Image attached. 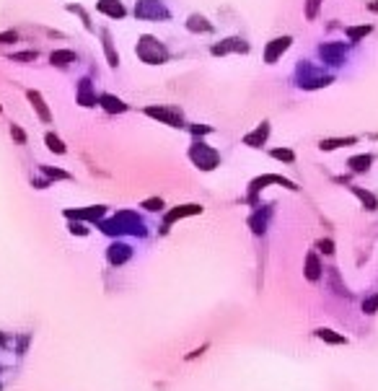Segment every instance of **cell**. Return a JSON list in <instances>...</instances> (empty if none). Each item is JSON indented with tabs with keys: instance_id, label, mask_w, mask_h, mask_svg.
<instances>
[{
	"instance_id": "cell-10",
	"label": "cell",
	"mask_w": 378,
	"mask_h": 391,
	"mask_svg": "<svg viewBox=\"0 0 378 391\" xmlns=\"http://www.w3.org/2000/svg\"><path fill=\"white\" fill-rule=\"evenodd\" d=\"M199 213H202V205H182V208H176L166 215V223H174V220L187 218V215H199Z\"/></svg>"
},
{
	"instance_id": "cell-3",
	"label": "cell",
	"mask_w": 378,
	"mask_h": 391,
	"mask_svg": "<svg viewBox=\"0 0 378 391\" xmlns=\"http://www.w3.org/2000/svg\"><path fill=\"white\" fill-rule=\"evenodd\" d=\"M135 16H140V18H169V11H166L158 0H140L135 6Z\"/></svg>"
},
{
	"instance_id": "cell-29",
	"label": "cell",
	"mask_w": 378,
	"mask_h": 391,
	"mask_svg": "<svg viewBox=\"0 0 378 391\" xmlns=\"http://www.w3.org/2000/svg\"><path fill=\"white\" fill-rule=\"evenodd\" d=\"M143 208H145V210H161V208H163V200H145Z\"/></svg>"
},
{
	"instance_id": "cell-25",
	"label": "cell",
	"mask_w": 378,
	"mask_h": 391,
	"mask_svg": "<svg viewBox=\"0 0 378 391\" xmlns=\"http://www.w3.org/2000/svg\"><path fill=\"white\" fill-rule=\"evenodd\" d=\"M319 6H321V0H306V18H308V21H314V18H316Z\"/></svg>"
},
{
	"instance_id": "cell-12",
	"label": "cell",
	"mask_w": 378,
	"mask_h": 391,
	"mask_svg": "<svg viewBox=\"0 0 378 391\" xmlns=\"http://www.w3.org/2000/svg\"><path fill=\"white\" fill-rule=\"evenodd\" d=\"M370 24H363V26H347L345 29V34H347V39L350 42H358V39H363V36H368L370 34Z\"/></svg>"
},
{
	"instance_id": "cell-14",
	"label": "cell",
	"mask_w": 378,
	"mask_h": 391,
	"mask_svg": "<svg viewBox=\"0 0 378 391\" xmlns=\"http://www.w3.org/2000/svg\"><path fill=\"white\" fill-rule=\"evenodd\" d=\"M306 278H308V280H319V278H321V267H319L316 254H308V262H306Z\"/></svg>"
},
{
	"instance_id": "cell-33",
	"label": "cell",
	"mask_w": 378,
	"mask_h": 391,
	"mask_svg": "<svg viewBox=\"0 0 378 391\" xmlns=\"http://www.w3.org/2000/svg\"><path fill=\"white\" fill-rule=\"evenodd\" d=\"M370 11H378V3H370Z\"/></svg>"
},
{
	"instance_id": "cell-5",
	"label": "cell",
	"mask_w": 378,
	"mask_h": 391,
	"mask_svg": "<svg viewBox=\"0 0 378 391\" xmlns=\"http://www.w3.org/2000/svg\"><path fill=\"white\" fill-rule=\"evenodd\" d=\"M290 42H293V39L290 36H277V39H272V42L267 44V50H264V62H277V57L290 47Z\"/></svg>"
},
{
	"instance_id": "cell-7",
	"label": "cell",
	"mask_w": 378,
	"mask_h": 391,
	"mask_svg": "<svg viewBox=\"0 0 378 391\" xmlns=\"http://www.w3.org/2000/svg\"><path fill=\"white\" fill-rule=\"evenodd\" d=\"M249 47L243 44V39H226V42H220V44H215L213 47V52L215 55H228V52H246Z\"/></svg>"
},
{
	"instance_id": "cell-16",
	"label": "cell",
	"mask_w": 378,
	"mask_h": 391,
	"mask_svg": "<svg viewBox=\"0 0 378 391\" xmlns=\"http://www.w3.org/2000/svg\"><path fill=\"white\" fill-rule=\"evenodd\" d=\"M316 337L324 339V342H329V344H345L347 342L342 334H334L331 329H316Z\"/></svg>"
},
{
	"instance_id": "cell-26",
	"label": "cell",
	"mask_w": 378,
	"mask_h": 391,
	"mask_svg": "<svg viewBox=\"0 0 378 391\" xmlns=\"http://www.w3.org/2000/svg\"><path fill=\"white\" fill-rule=\"evenodd\" d=\"M272 155L275 158H280V161H296V155H293V150H285V148H277V150H272Z\"/></svg>"
},
{
	"instance_id": "cell-32",
	"label": "cell",
	"mask_w": 378,
	"mask_h": 391,
	"mask_svg": "<svg viewBox=\"0 0 378 391\" xmlns=\"http://www.w3.org/2000/svg\"><path fill=\"white\" fill-rule=\"evenodd\" d=\"M70 231H73V233H80V236H86V233H88L86 225H70Z\"/></svg>"
},
{
	"instance_id": "cell-24",
	"label": "cell",
	"mask_w": 378,
	"mask_h": 391,
	"mask_svg": "<svg viewBox=\"0 0 378 391\" xmlns=\"http://www.w3.org/2000/svg\"><path fill=\"white\" fill-rule=\"evenodd\" d=\"M104 50H106L109 65H119V55H114V50H112V39H109V34H104Z\"/></svg>"
},
{
	"instance_id": "cell-13",
	"label": "cell",
	"mask_w": 378,
	"mask_h": 391,
	"mask_svg": "<svg viewBox=\"0 0 378 391\" xmlns=\"http://www.w3.org/2000/svg\"><path fill=\"white\" fill-rule=\"evenodd\" d=\"M99 101H101V106H104L106 111H124V109H127V104H122L119 99H114V96H109V94H104Z\"/></svg>"
},
{
	"instance_id": "cell-31",
	"label": "cell",
	"mask_w": 378,
	"mask_h": 391,
	"mask_svg": "<svg viewBox=\"0 0 378 391\" xmlns=\"http://www.w3.org/2000/svg\"><path fill=\"white\" fill-rule=\"evenodd\" d=\"M13 60H36V52H24V55H13Z\"/></svg>"
},
{
	"instance_id": "cell-18",
	"label": "cell",
	"mask_w": 378,
	"mask_h": 391,
	"mask_svg": "<svg viewBox=\"0 0 378 391\" xmlns=\"http://www.w3.org/2000/svg\"><path fill=\"white\" fill-rule=\"evenodd\" d=\"M358 137H337V140H321V150H334V148H340V145H355Z\"/></svg>"
},
{
	"instance_id": "cell-15",
	"label": "cell",
	"mask_w": 378,
	"mask_h": 391,
	"mask_svg": "<svg viewBox=\"0 0 378 391\" xmlns=\"http://www.w3.org/2000/svg\"><path fill=\"white\" fill-rule=\"evenodd\" d=\"M50 60H52V65H68V62H75V52H70V50H57V52L50 55Z\"/></svg>"
},
{
	"instance_id": "cell-30",
	"label": "cell",
	"mask_w": 378,
	"mask_h": 391,
	"mask_svg": "<svg viewBox=\"0 0 378 391\" xmlns=\"http://www.w3.org/2000/svg\"><path fill=\"white\" fill-rule=\"evenodd\" d=\"M319 249H321L324 254H331V251H334V244L326 239V241H319Z\"/></svg>"
},
{
	"instance_id": "cell-21",
	"label": "cell",
	"mask_w": 378,
	"mask_h": 391,
	"mask_svg": "<svg viewBox=\"0 0 378 391\" xmlns=\"http://www.w3.org/2000/svg\"><path fill=\"white\" fill-rule=\"evenodd\" d=\"M352 192H355V194H358V197H360V200H363V202L368 205V210H375V208H378V200L373 197V194H370V192H363V189H358V187H355Z\"/></svg>"
},
{
	"instance_id": "cell-28",
	"label": "cell",
	"mask_w": 378,
	"mask_h": 391,
	"mask_svg": "<svg viewBox=\"0 0 378 391\" xmlns=\"http://www.w3.org/2000/svg\"><path fill=\"white\" fill-rule=\"evenodd\" d=\"M11 135H13L18 143H26V135H24V130H21L18 125H11Z\"/></svg>"
},
{
	"instance_id": "cell-20",
	"label": "cell",
	"mask_w": 378,
	"mask_h": 391,
	"mask_svg": "<svg viewBox=\"0 0 378 391\" xmlns=\"http://www.w3.org/2000/svg\"><path fill=\"white\" fill-rule=\"evenodd\" d=\"M80 104H83V106H94V104H96V96L91 94L88 81H83V83H80Z\"/></svg>"
},
{
	"instance_id": "cell-2",
	"label": "cell",
	"mask_w": 378,
	"mask_h": 391,
	"mask_svg": "<svg viewBox=\"0 0 378 391\" xmlns=\"http://www.w3.org/2000/svg\"><path fill=\"white\" fill-rule=\"evenodd\" d=\"M189 158L197 164V169H202V171H213L215 166H218V150L215 148H210V145H205V143H197V145H192V150H189Z\"/></svg>"
},
{
	"instance_id": "cell-17",
	"label": "cell",
	"mask_w": 378,
	"mask_h": 391,
	"mask_svg": "<svg viewBox=\"0 0 378 391\" xmlns=\"http://www.w3.org/2000/svg\"><path fill=\"white\" fill-rule=\"evenodd\" d=\"M373 164V158H370V155H352V158H350V169L352 171H368V166Z\"/></svg>"
},
{
	"instance_id": "cell-22",
	"label": "cell",
	"mask_w": 378,
	"mask_h": 391,
	"mask_svg": "<svg viewBox=\"0 0 378 391\" xmlns=\"http://www.w3.org/2000/svg\"><path fill=\"white\" fill-rule=\"evenodd\" d=\"M47 145H50V150H55V153H65V143L57 137V135H52V132H47Z\"/></svg>"
},
{
	"instance_id": "cell-34",
	"label": "cell",
	"mask_w": 378,
	"mask_h": 391,
	"mask_svg": "<svg viewBox=\"0 0 378 391\" xmlns=\"http://www.w3.org/2000/svg\"><path fill=\"white\" fill-rule=\"evenodd\" d=\"M0 344H6V339H3V337H0Z\"/></svg>"
},
{
	"instance_id": "cell-9",
	"label": "cell",
	"mask_w": 378,
	"mask_h": 391,
	"mask_svg": "<svg viewBox=\"0 0 378 391\" xmlns=\"http://www.w3.org/2000/svg\"><path fill=\"white\" fill-rule=\"evenodd\" d=\"M267 135H270V125H267V122H262V125H259L254 132H251V135H246V137H243V143H246V145H251V148H259V145L267 140Z\"/></svg>"
},
{
	"instance_id": "cell-23",
	"label": "cell",
	"mask_w": 378,
	"mask_h": 391,
	"mask_svg": "<svg viewBox=\"0 0 378 391\" xmlns=\"http://www.w3.org/2000/svg\"><path fill=\"white\" fill-rule=\"evenodd\" d=\"M189 29H192V31H197V29H199V31H213V26L205 24L202 16H192V18H189Z\"/></svg>"
},
{
	"instance_id": "cell-4",
	"label": "cell",
	"mask_w": 378,
	"mask_h": 391,
	"mask_svg": "<svg viewBox=\"0 0 378 391\" xmlns=\"http://www.w3.org/2000/svg\"><path fill=\"white\" fill-rule=\"evenodd\" d=\"M148 117H155V120L171 125V127H179L182 125V111L179 109H166V106H148L145 109Z\"/></svg>"
},
{
	"instance_id": "cell-6",
	"label": "cell",
	"mask_w": 378,
	"mask_h": 391,
	"mask_svg": "<svg viewBox=\"0 0 378 391\" xmlns=\"http://www.w3.org/2000/svg\"><path fill=\"white\" fill-rule=\"evenodd\" d=\"M26 96H29L31 106L36 109V114H39V120H41V122H52V114H50V109L45 106V99H41V94H39V91H29Z\"/></svg>"
},
{
	"instance_id": "cell-1",
	"label": "cell",
	"mask_w": 378,
	"mask_h": 391,
	"mask_svg": "<svg viewBox=\"0 0 378 391\" xmlns=\"http://www.w3.org/2000/svg\"><path fill=\"white\" fill-rule=\"evenodd\" d=\"M138 57L148 65H158V62H166V57H169V52H166L163 44H158V39L153 36H143L138 42Z\"/></svg>"
},
{
	"instance_id": "cell-19",
	"label": "cell",
	"mask_w": 378,
	"mask_h": 391,
	"mask_svg": "<svg viewBox=\"0 0 378 391\" xmlns=\"http://www.w3.org/2000/svg\"><path fill=\"white\" fill-rule=\"evenodd\" d=\"M65 215H68V218H101V215H104V208H91V210H75V213H73V210H68Z\"/></svg>"
},
{
	"instance_id": "cell-11",
	"label": "cell",
	"mask_w": 378,
	"mask_h": 391,
	"mask_svg": "<svg viewBox=\"0 0 378 391\" xmlns=\"http://www.w3.org/2000/svg\"><path fill=\"white\" fill-rule=\"evenodd\" d=\"M342 55H345V47H342V44H324V47H321V57H326V60L334 62V65L342 62Z\"/></svg>"
},
{
	"instance_id": "cell-8",
	"label": "cell",
	"mask_w": 378,
	"mask_h": 391,
	"mask_svg": "<svg viewBox=\"0 0 378 391\" xmlns=\"http://www.w3.org/2000/svg\"><path fill=\"white\" fill-rule=\"evenodd\" d=\"M101 13H106V16H112V18H122L124 13V6L119 3V0H99V6H96Z\"/></svg>"
},
{
	"instance_id": "cell-27",
	"label": "cell",
	"mask_w": 378,
	"mask_h": 391,
	"mask_svg": "<svg viewBox=\"0 0 378 391\" xmlns=\"http://www.w3.org/2000/svg\"><path fill=\"white\" fill-rule=\"evenodd\" d=\"M363 311H365V314H375V311H378V295L363 301Z\"/></svg>"
}]
</instances>
